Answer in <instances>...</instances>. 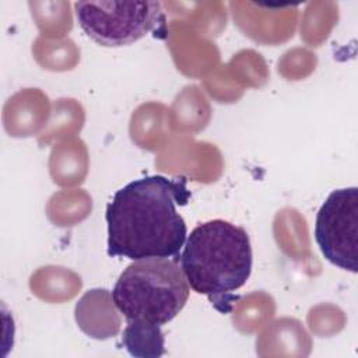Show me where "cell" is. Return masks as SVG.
<instances>
[{
    "label": "cell",
    "mask_w": 358,
    "mask_h": 358,
    "mask_svg": "<svg viewBox=\"0 0 358 358\" xmlns=\"http://www.w3.org/2000/svg\"><path fill=\"white\" fill-rule=\"evenodd\" d=\"M189 197L183 176L150 175L124 185L106 206L108 255L133 262L179 257L187 227L178 206Z\"/></svg>",
    "instance_id": "6da1fadb"
},
{
    "label": "cell",
    "mask_w": 358,
    "mask_h": 358,
    "mask_svg": "<svg viewBox=\"0 0 358 358\" xmlns=\"http://www.w3.org/2000/svg\"><path fill=\"white\" fill-rule=\"evenodd\" d=\"M315 241L327 262L358 271V187L336 189L327 196L316 214Z\"/></svg>",
    "instance_id": "5b68a950"
},
{
    "label": "cell",
    "mask_w": 358,
    "mask_h": 358,
    "mask_svg": "<svg viewBox=\"0 0 358 358\" xmlns=\"http://www.w3.org/2000/svg\"><path fill=\"white\" fill-rule=\"evenodd\" d=\"M179 264L189 287L206 295L220 313H229L235 295L250 277L253 253L245 228L225 220L199 224L187 235Z\"/></svg>",
    "instance_id": "7a4b0ae2"
},
{
    "label": "cell",
    "mask_w": 358,
    "mask_h": 358,
    "mask_svg": "<svg viewBox=\"0 0 358 358\" xmlns=\"http://www.w3.org/2000/svg\"><path fill=\"white\" fill-rule=\"evenodd\" d=\"M189 292L179 257H154L130 263L110 296L127 323L164 326L185 308Z\"/></svg>",
    "instance_id": "3957f363"
},
{
    "label": "cell",
    "mask_w": 358,
    "mask_h": 358,
    "mask_svg": "<svg viewBox=\"0 0 358 358\" xmlns=\"http://www.w3.org/2000/svg\"><path fill=\"white\" fill-rule=\"evenodd\" d=\"M74 13L85 35L106 48L131 45L165 27L159 1H76Z\"/></svg>",
    "instance_id": "277c9868"
},
{
    "label": "cell",
    "mask_w": 358,
    "mask_h": 358,
    "mask_svg": "<svg viewBox=\"0 0 358 358\" xmlns=\"http://www.w3.org/2000/svg\"><path fill=\"white\" fill-rule=\"evenodd\" d=\"M123 345L134 357H158L164 352V334L161 326L147 323H127Z\"/></svg>",
    "instance_id": "8992f818"
}]
</instances>
